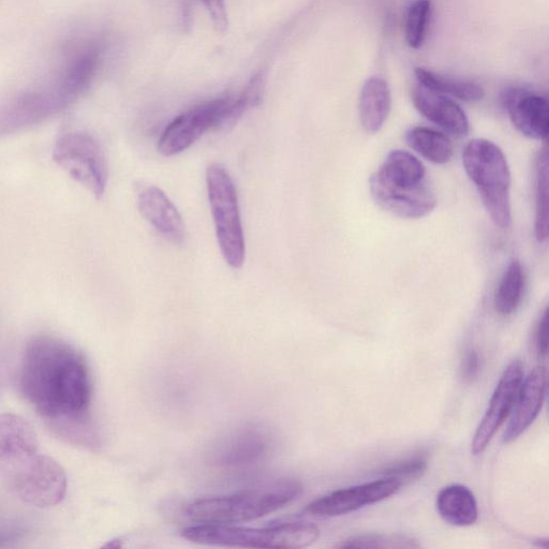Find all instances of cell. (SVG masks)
Returning a JSON list of instances; mask_svg holds the SVG:
<instances>
[{
	"label": "cell",
	"mask_w": 549,
	"mask_h": 549,
	"mask_svg": "<svg viewBox=\"0 0 549 549\" xmlns=\"http://www.w3.org/2000/svg\"><path fill=\"white\" fill-rule=\"evenodd\" d=\"M20 388L58 438L77 447H94L97 437L89 419L92 379L76 348L51 336L34 338L23 356Z\"/></svg>",
	"instance_id": "6da1fadb"
},
{
	"label": "cell",
	"mask_w": 549,
	"mask_h": 549,
	"mask_svg": "<svg viewBox=\"0 0 549 549\" xmlns=\"http://www.w3.org/2000/svg\"><path fill=\"white\" fill-rule=\"evenodd\" d=\"M303 491L294 480L228 496L200 499L187 507L186 516L198 524L234 525L272 514L298 498Z\"/></svg>",
	"instance_id": "7a4b0ae2"
},
{
	"label": "cell",
	"mask_w": 549,
	"mask_h": 549,
	"mask_svg": "<svg viewBox=\"0 0 549 549\" xmlns=\"http://www.w3.org/2000/svg\"><path fill=\"white\" fill-rule=\"evenodd\" d=\"M463 163L489 217L500 229L509 228L512 221L511 172L506 155L492 141L474 139L465 147Z\"/></svg>",
	"instance_id": "3957f363"
},
{
	"label": "cell",
	"mask_w": 549,
	"mask_h": 549,
	"mask_svg": "<svg viewBox=\"0 0 549 549\" xmlns=\"http://www.w3.org/2000/svg\"><path fill=\"white\" fill-rule=\"evenodd\" d=\"M183 537L196 544L243 547L299 549L313 545L320 530L310 523H284L267 528L198 524L183 530Z\"/></svg>",
	"instance_id": "277c9868"
},
{
	"label": "cell",
	"mask_w": 549,
	"mask_h": 549,
	"mask_svg": "<svg viewBox=\"0 0 549 549\" xmlns=\"http://www.w3.org/2000/svg\"><path fill=\"white\" fill-rule=\"evenodd\" d=\"M206 184L221 254L233 269H240L246 248L235 185L227 169L219 163L207 169Z\"/></svg>",
	"instance_id": "5b68a950"
},
{
	"label": "cell",
	"mask_w": 549,
	"mask_h": 549,
	"mask_svg": "<svg viewBox=\"0 0 549 549\" xmlns=\"http://www.w3.org/2000/svg\"><path fill=\"white\" fill-rule=\"evenodd\" d=\"M235 98L225 97L201 103L181 115L163 130L158 141L162 156L172 157L183 153L195 144L205 132L228 128L240 120Z\"/></svg>",
	"instance_id": "8992f818"
},
{
	"label": "cell",
	"mask_w": 549,
	"mask_h": 549,
	"mask_svg": "<svg viewBox=\"0 0 549 549\" xmlns=\"http://www.w3.org/2000/svg\"><path fill=\"white\" fill-rule=\"evenodd\" d=\"M59 167L96 198L105 195L108 165L99 142L85 132H70L59 138L53 152Z\"/></svg>",
	"instance_id": "52a82bcc"
},
{
	"label": "cell",
	"mask_w": 549,
	"mask_h": 549,
	"mask_svg": "<svg viewBox=\"0 0 549 549\" xmlns=\"http://www.w3.org/2000/svg\"><path fill=\"white\" fill-rule=\"evenodd\" d=\"M8 485L22 501L40 509L57 506L67 493L63 467L43 454H39L31 467Z\"/></svg>",
	"instance_id": "ba28073f"
},
{
	"label": "cell",
	"mask_w": 549,
	"mask_h": 549,
	"mask_svg": "<svg viewBox=\"0 0 549 549\" xmlns=\"http://www.w3.org/2000/svg\"><path fill=\"white\" fill-rule=\"evenodd\" d=\"M34 428L16 414H0V478L8 484L33 464L39 453Z\"/></svg>",
	"instance_id": "9c48e42d"
},
{
	"label": "cell",
	"mask_w": 549,
	"mask_h": 549,
	"mask_svg": "<svg viewBox=\"0 0 549 549\" xmlns=\"http://www.w3.org/2000/svg\"><path fill=\"white\" fill-rule=\"evenodd\" d=\"M524 380V367L521 361H513L504 370L497 388L489 402L488 409L472 441V453L482 454L506 422L512 412L519 389Z\"/></svg>",
	"instance_id": "30bf717a"
},
{
	"label": "cell",
	"mask_w": 549,
	"mask_h": 549,
	"mask_svg": "<svg viewBox=\"0 0 549 549\" xmlns=\"http://www.w3.org/2000/svg\"><path fill=\"white\" fill-rule=\"evenodd\" d=\"M402 486L403 483L396 479L383 478L379 481L340 489L311 502L306 511L320 517L346 515L390 498Z\"/></svg>",
	"instance_id": "8fae6325"
},
{
	"label": "cell",
	"mask_w": 549,
	"mask_h": 549,
	"mask_svg": "<svg viewBox=\"0 0 549 549\" xmlns=\"http://www.w3.org/2000/svg\"><path fill=\"white\" fill-rule=\"evenodd\" d=\"M514 127L531 140L546 141L549 133V108L547 99L528 89L510 88L502 95Z\"/></svg>",
	"instance_id": "7c38bea8"
},
{
	"label": "cell",
	"mask_w": 549,
	"mask_h": 549,
	"mask_svg": "<svg viewBox=\"0 0 549 549\" xmlns=\"http://www.w3.org/2000/svg\"><path fill=\"white\" fill-rule=\"evenodd\" d=\"M370 191L383 210L404 219L423 218L435 210L437 199L426 182L410 189L385 185L370 178Z\"/></svg>",
	"instance_id": "4fadbf2b"
},
{
	"label": "cell",
	"mask_w": 549,
	"mask_h": 549,
	"mask_svg": "<svg viewBox=\"0 0 549 549\" xmlns=\"http://www.w3.org/2000/svg\"><path fill=\"white\" fill-rule=\"evenodd\" d=\"M137 204L141 215L162 237L174 244L183 242V217L165 192L154 185H142L137 189Z\"/></svg>",
	"instance_id": "5bb4252c"
},
{
	"label": "cell",
	"mask_w": 549,
	"mask_h": 549,
	"mask_svg": "<svg viewBox=\"0 0 549 549\" xmlns=\"http://www.w3.org/2000/svg\"><path fill=\"white\" fill-rule=\"evenodd\" d=\"M271 436L260 426L250 425L237 430L220 444L215 462L227 468H244L256 465L269 452Z\"/></svg>",
	"instance_id": "9a60e30c"
},
{
	"label": "cell",
	"mask_w": 549,
	"mask_h": 549,
	"mask_svg": "<svg viewBox=\"0 0 549 549\" xmlns=\"http://www.w3.org/2000/svg\"><path fill=\"white\" fill-rule=\"evenodd\" d=\"M546 389V368L538 366L522 382L515 400L512 419L504 433V442L516 440L537 420L544 404Z\"/></svg>",
	"instance_id": "2e32d148"
},
{
	"label": "cell",
	"mask_w": 549,
	"mask_h": 549,
	"mask_svg": "<svg viewBox=\"0 0 549 549\" xmlns=\"http://www.w3.org/2000/svg\"><path fill=\"white\" fill-rule=\"evenodd\" d=\"M413 105L428 121L457 137L468 135L470 124L465 111L448 96L418 85L412 91Z\"/></svg>",
	"instance_id": "e0dca14e"
},
{
	"label": "cell",
	"mask_w": 549,
	"mask_h": 549,
	"mask_svg": "<svg viewBox=\"0 0 549 549\" xmlns=\"http://www.w3.org/2000/svg\"><path fill=\"white\" fill-rule=\"evenodd\" d=\"M392 108L390 85L382 78L368 79L360 96V118L368 133H377L387 122Z\"/></svg>",
	"instance_id": "ac0fdd59"
},
{
	"label": "cell",
	"mask_w": 549,
	"mask_h": 549,
	"mask_svg": "<svg viewBox=\"0 0 549 549\" xmlns=\"http://www.w3.org/2000/svg\"><path fill=\"white\" fill-rule=\"evenodd\" d=\"M423 163L412 154L396 150L385 158L380 170L373 175L379 182L396 188L410 189L425 183Z\"/></svg>",
	"instance_id": "d6986e66"
},
{
	"label": "cell",
	"mask_w": 549,
	"mask_h": 549,
	"mask_svg": "<svg viewBox=\"0 0 549 549\" xmlns=\"http://www.w3.org/2000/svg\"><path fill=\"white\" fill-rule=\"evenodd\" d=\"M437 510L445 522L457 527H468L478 521V503L464 485H450L437 497Z\"/></svg>",
	"instance_id": "ffe728a7"
},
{
	"label": "cell",
	"mask_w": 549,
	"mask_h": 549,
	"mask_svg": "<svg viewBox=\"0 0 549 549\" xmlns=\"http://www.w3.org/2000/svg\"><path fill=\"white\" fill-rule=\"evenodd\" d=\"M406 142L412 150L437 165H444L453 157L454 148L451 140L433 129L411 128L406 133Z\"/></svg>",
	"instance_id": "44dd1931"
},
{
	"label": "cell",
	"mask_w": 549,
	"mask_h": 549,
	"mask_svg": "<svg viewBox=\"0 0 549 549\" xmlns=\"http://www.w3.org/2000/svg\"><path fill=\"white\" fill-rule=\"evenodd\" d=\"M419 85L445 96H453L466 102H478L483 99V88L473 82L444 77L442 74L417 68L414 71Z\"/></svg>",
	"instance_id": "7402d4cb"
},
{
	"label": "cell",
	"mask_w": 549,
	"mask_h": 549,
	"mask_svg": "<svg viewBox=\"0 0 549 549\" xmlns=\"http://www.w3.org/2000/svg\"><path fill=\"white\" fill-rule=\"evenodd\" d=\"M525 276L523 266L518 260H513L504 271L495 293L494 305L501 316L515 313L523 300Z\"/></svg>",
	"instance_id": "603a6c76"
},
{
	"label": "cell",
	"mask_w": 549,
	"mask_h": 549,
	"mask_svg": "<svg viewBox=\"0 0 549 549\" xmlns=\"http://www.w3.org/2000/svg\"><path fill=\"white\" fill-rule=\"evenodd\" d=\"M99 63V55L96 50L87 51L82 54L68 70L57 94L67 107L70 102L79 97L91 84Z\"/></svg>",
	"instance_id": "cb8c5ba5"
},
{
	"label": "cell",
	"mask_w": 549,
	"mask_h": 549,
	"mask_svg": "<svg viewBox=\"0 0 549 549\" xmlns=\"http://www.w3.org/2000/svg\"><path fill=\"white\" fill-rule=\"evenodd\" d=\"M534 234L543 243L548 236V153L542 150L536 160V220Z\"/></svg>",
	"instance_id": "d4e9b609"
},
{
	"label": "cell",
	"mask_w": 549,
	"mask_h": 549,
	"mask_svg": "<svg viewBox=\"0 0 549 549\" xmlns=\"http://www.w3.org/2000/svg\"><path fill=\"white\" fill-rule=\"evenodd\" d=\"M430 13H432V2H430V0H414L408 8L406 17V41L410 48L418 50L423 46Z\"/></svg>",
	"instance_id": "484cf974"
},
{
	"label": "cell",
	"mask_w": 549,
	"mask_h": 549,
	"mask_svg": "<svg viewBox=\"0 0 549 549\" xmlns=\"http://www.w3.org/2000/svg\"><path fill=\"white\" fill-rule=\"evenodd\" d=\"M340 548H419L417 541L391 534H365L353 537L338 545Z\"/></svg>",
	"instance_id": "4316f807"
},
{
	"label": "cell",
	"mask_w": 549,
	"mask_h": 549,
	"mask_svg": "<svg viewBox=\"0 0 549 549\" xmlns=\"http://www.w3.org/2000/svg\"><path fill=\"white\" fill-rule=\"evenodd\" d=\"M426 469L427 462L425 458L413 457L383 470L382 476L396 479L404 484L422 478Z\"/></svg>",
	"instance_id": "83f0119b"
},
{
	"label": "cell",
	"mask_w": 549,
	"mask_h": 549,
	"mask_svg": "<svg viewBox=\"0 0 549 549\" xmlns=\"http://www.w3.org/2000/svg\"><path fill=\"white\" fill-rule=\"evenodd\" d=\"M207 11H209L213 23L218 32L227 31L229 20L225 0H202Z\"/></svg>",
	"instance_id": "f1b7e54d"
},
{
	"label": "cell",
	"mask_w": 549,
	"mask_h": 549,
	"mask_svg": "<svg viewBox=\"0 0 549 549\" xmlns=\"http://www.w3.org/2000/svg\"><path fill=\"white\" fill-rule=\"evenodd\" d=\"M481 360L477 350L469 349L462 362V377L466 382H472L480 373Z\"/></svg>",
	"instance_id": "f546056e"
},
{
	"label": "cell",
	"mask_w": 549,
	"mask_h": 549,
	"mask_svg": "<svg viewBox=\"0 0 549 549\" xmlns=\"http://www.w3.org/2000/svg\"><path fill=\"white\" fill-rule=\"evenodd\" d=\"M548 310L545 309L543 315L541 316L536 332H534V347L541 358L547 355V344H548Z\"/></svg>",
	"instance_id": "4dcf8cb0"
},
{
	"label": "cell",
	"mask_w": 549,
	"mask_h": 549,
	"mask_svg": "<svg viewBox=\"0 0 549 549\" xmlns=\"http://www.w3.org/2000/svg\"><path fill=\"white\" fill-rule=\"evenodd\" d=\"M24 532L19 526H0V547L19 541L23 538Z\"/></svg>",
	"instance_id": "1f68e13d"
}]
</instances>
